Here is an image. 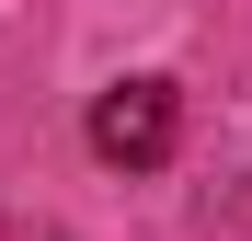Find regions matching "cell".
Returning <instances> with one entry per match:
<instances>
[{"label": "cell", "instance_id": "1", "mask_svg": "<svg viewBox=\"0 0 252 241\" xmlns=\"http://www.w3.org/2000/svg\"><path fill=\"white\" fill-rule=\"evenodd\" d=\"M184 138V92L172 80H115V92L92 103V161L103 172H160Z\"/></svg>", "mask_w": 252, "mask_h": 241}]
</instances>
